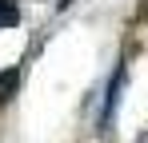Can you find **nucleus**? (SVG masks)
I'll return each mask as SVG.
<instances>
[{
  "label": "nucleus",
  "mask_w": 148,
  "mask_h": 143,
  "mask_svg": "<svg viewBox=\"0 0 148 143\" xmlns=\"http://www.w3.org/2000/svg\"><path fill=\"white\" fill-rule=\"evenodd\" d=\"M20 24V4L16 0H0V28H16Z\"/></svg>",
  "instance_id": "nucleus-3"
},
{
  "label": "nucleus",
  "mask_w": 148,
  "mask_h": 143,
  "mask_svg": "<svg viewBox=\"0 0 148 143\" xmlns=\"http://www.w3.org/2000/svg\"><path fill=\"white\" fill-rule=\"evenodd\" d=\"M124 80H128V72L124 64L112 72V80H108V92H104V103H100V119H96V131L100 135H108L112 131V123H116V111H120V95H124Z\"/></svg>",
  "instance_id": "nucleus-1"
},
{
  "label": "nucleus",
  "mask_w": 148,
  "mask_h": 143,
  "mask_svg": "<svg viewBox=\"0 0 148 143\" xmlns=\"http://www.w3.org/2000/svg\"><path fill=\"white\" fill-rule=\"evenodd\" d=\"M20 88V68H4L0 72V103H8Z\"/></svg>",
  "instance_id": "nucleus-2"
}]
</instances>
